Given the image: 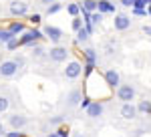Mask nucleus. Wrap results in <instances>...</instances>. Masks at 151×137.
Returning a JSON list of instances; mask_svg holds the SVG:
<instances>
[{
    "instance_id": "nucleus-1",
    "label": "nucleus",
    "mask_w": 151,
    "mask_h": 137,
    "mask_svg": "<svg viewBox=\"0 0 151 137\" xmlns=\"http://www.w3.org/2000/svg\"><path fill=\"white\" fill-rule=\"evenodd\" d=\"M63 75H65V79H69V81L79 79V77L83 75V65H81V61H77V58H70V61H67V67H65V71H63Z\"/></svg>"
},
{
    "instance_id": "nucleus-2",
    "label": "nucleus",
    "mask_w": 151,
    "mask_h": 137,
    "mask_svg": "<svg viewBox=\"0 0 151 137\" xmlns=\"http://www.w3.org/2000/svg\"><path fill=\"white\" fill-rule=\"evenodd\" d=\"M69 55H70V50L67 48V46H50L48 48V53H47V57L52 61V63H67L69 61Z\"/></svg>"
},
{
    "instance_id": "nucleus-3",
    "label": "nucleus",
    "mask_w": 151,
    "mask_h": 137,
    "mask_svg": "<svg viewBox=\"0 0 151 137\" xmlns=\"http://www.w3.org/2000/svg\"><path fill=\"white\" fill-rule=\"evenodd\" d=\"M18 65H16V61L14 58H8V61H2L0 63V77L2 79H10V77H14L16 73H18Z\"/></svg>"
},
{
    "instance_id": "nucleus-4",
    "label": "nucleus",
    "mask_w": 151,
    "mask_h": 137,
    "mask_svg": "<svg viewBox=\"0 0 151 137\" xmlns=\"http://www.w3.org/2000/svg\"><path fill=\"white\" fill-rule=\"evenodd\" d=\"M115 95H117V99H119V101L133 103V99H135V89H133L131 85H123V83H121V85L117 87Z\"/></svg>"
},
{
    "instance_id": "nucleus-5",
    "label": "nucleus",
    "mask_w": 151,
    "mask_h": 137,
    "mask_svg": "<svg viewBox=\"0 0 151 137\" xmlns=\"http://www.w3.org/2000/svg\"><path fill=\"white\" fill-rule=\"evenodd\" d=\"M8 12H10L12 16L22 18V16L28 14V4H26L24 0H10V4H8Z\"/></svg>"
},
{
    "instance_id": "nucleus-6",
    "label": "nucleus",
    "mask_w": 151,
    "mask_h": 137,
    "mask_svg": "<svg viewBox=\"0 0 151 137\" xmlns=\"http://www.w3.org/2000/svg\"><path fill=\"white\" fill-rule=\"evenodd\" d=\"M113 28H115V30H119V32H123V30L131 28V16H129V14H125V12L115 14V18H113Z\"/></svg>"
},
{
    "instance_id": "nucleus-7",
    "label": "nucleus",
    "mask_w": 151,
    "mask_h": 137,
    "mask_svg": "<svg viewBox=\"0 0 151 137\" xmlns=\"http://www.w3.org/2000/svg\"><path fill=\"white\" fill-rule=\"evenodd\" d=\"M119 113H121V117H123L125 121H133V119L139 115V109H137L135 103H123L121 109H119Z\"/></svg>"
},
{
    "instance_id": "nucleus-8",
    "label": "nucleus",
    "mask_w": 151,
    "mask_h": 137,
    "mask_svg": "<svg viewBox=\"0 0 151 137\" xmlns=\"http://www.w3.org/2000/svg\"><path fill=\"white\" fill-rule=\"evenodd\" d=\"M45 32H40L38 28H32V30H26V32L20 36V45H32L36 40H40V38H45L42 36Z\"/></svg>"
},
{
    "instance_id": "nucleus-9",
    "label": "nucleus",
    "mask_w": 151,
    "mask_h": 137,
    "mask_svg": "<svg viewBox=\"0 0 151 137\" xmlns=\"http://www.w3.org/2000/svg\"><path fill=\"white\" fill-rule=\"evenodd\" d=\"M105 81H107V85L111 87V89H117L119 85H121V77H119V73H117L115 68H107L103 73Z\"/></svg>"
},
{
    "instance_id": "nucleus-10",
    "label": "nucleus",
    "mask_w": 151,
    "mask_h": 137,
    "mask_svg": "<svg viewBox=\"0 0 151 137\" xmlns=\"http://www.w3.org/2000/svg\"><path fill=\"white\" fill-rule=\"evenodd\" d=\"M42 32H45L47 38H50V43H55V46H57L58 43H60V38H63V30L57 28V26H50V24L45 26V30H42Z\"/></svg>"
},
{
    "instance_id": "nucleus-11",
    "label": "nucleus",
    "mask_w": 151,
    "mask_h": 137,
    "mask_svg": "<svg viewBox=\"0 0 151 137\" xmlns=\"http://www.w3.org/2000/svg\"><path fill=\"white\" fill-rule=\"evenodd\" d=\"M103 111H105V107H103L101 101H93L89 107H87V115H89L91 119H99V117L103 115Z\"/></svg>"
},
{
    "instance_id": "nucleus-12",
    "label": "nucleus",
    "mask_w": 151,
    "mask_h": 137,
    "mask_svg": "<svg viewBox=\"0 0 151 137\" xmlns=\"http://www.w3.org/2000/svg\"><path fill=\"white\" fill-rule=\"evenodd\" d=\"M8 123H10L12 129H18V131H20V129L26 125V117H24L22 113H14V115L8 117Z\"/></svg>"
},
{
    "instance_id": "nucleus-13",
    "label": "nucleus",
    "mask_w": 151,
    "mask_h": 137,
    "mask_svg": "<svg viewBox=\"0 0 151 137\" xmlns=\"http://www.w3.org/2000/svg\"><path fill=\"white\" fill-rule=\"evenodd\" d=\"M83 95L79 89H73V91H69V95H67V103H69L70 107H79L81 105V101H83Z\"/></svg>"
},
{
    "instance_id": "nucleus-14",
    "label": "nucleus",
    "mask_w": 151,
    "mask_h": 137,
    "mask_svg": "<svg viewBox=\"0 0 151 137\" xmlns=\"http://www.w3.org/2000/svg\"><path fill=\"white\" fill-rule=\"evenodd\" d=\"M97 2H99V12H103V14L115 12V4L111 0H97Z\"/></svg>"
},
{
    "instance_id": "nucleus-15",
    "label": "nucleus",
    "mask_w": 151,
    "mask_h": 137,
    "mask_svg": "<svg viewBox=\"0 0 151 137\" xmlns=\"http://www.w3.org/2000/svg\"><path fill=\"white\" fill-rule=\"evenodd\" d=\"M8 30H10L12 34H16V36H18V34L26 32V26H24V22H10V24H8Z\"/></svg>"
},
{
    "instance_id": "nucleus-16",
    "label": "nucleus",
    "mask_w": 151,
    "mask_h": 137,
    "mask_svg": "<svg viewBox=\"0 0 151 137\" xmlns=\"http://www.w3.org/2000/svg\"><path fill=\"white\" fill-rule=\"evenodd\" d=\"M81 8L87 10V12H97L99 10V2H97V0H83Z\"/></svg>"
},
{
    "instance_id": "nucleus-17",
    "label": "nucleus",
    "mask_w": 151,
    "mask_h": 137,
    "mask_svg": "<svg viewBox=\"0 0 151 137\" xmlns=\"http://www.w3.org/2000/svg\"><path fill=\"white\" fill-rule=\"evenodd\" d=\"M137 109H139V113H143V115H151V101L149 99L139 101L137 103Z\"/></svg>"
},
{
    "instance_id": "nucleus-18",
    "label": "nucleus",
    "mask_w": 151,
    "mask_h": 137,
    "mask_svg": "<svg viewBox=\"0 0 151 137\" xmlns=\"http://www.w3.org/2000/svg\"><path fill=\"white\" fill-rule=\"evenodd\" d=\"M83 55H85V63H95L97 65V53H95V48H85Z\"/></svg>"
},
{
    "instance_id": "nucleus-19",
    "label": "nucleus",
    "mask_w": 151,
    "mask_h": 137,
    "mask_svg": "<svg viewBox=\"0 0 151 137\" xmlns=\"http://www.w3.org/2000/svg\"><path fill=\"white\" fill-rule=\"evenodd\" d=\"M67 12H69V14L73 16V18H75V16H79V14H81V4L69 2V4H67Z\"/></svg>"
},
{
    "instance_id": "nucleus-20",
    "label": "nucleus",
    "mask_w": 151,
    "mask_h": 137,
    "mask_svg": "<svg viewBox=\"0 0 151 137\" xmlns=\"http://www.w3.org/2000/svg\"><path fill=\"white\" fill-rule=\"evenodd\" d=\"M30 48H32V50H30V53H32V57H36V58L45 57V53H48V50H45L40 45H36V43H32V45H30Z\"/></svg>"
},
{
    "instance_id": "nucleus-21",
    "label": "nucleus",
    "mask_w": 151,
    "mask_h": 137,
    "mask_svg": "<svg viewBox=\"0 0 151 137\" xmlns=\"http://www.w3.org/2000/svg\"><path fill=\"white\" fill-rule=\"evenodd\" d=\"M12 36H16V34H12L8 28H0V43H4V45H6Z\"/></svg>"
},
{
    "instance_id": "nucleus-22",
    "label": "nucleus",
    "mask_w": 151,
    "mask_h": 137,
    "mask_svg": "<svg viewBox=\"0 0 151 137\" xmlns=\"http://www.w3.org/2000/svg\"><path fill=\"white\" fill-rule=\"evenodd\" d=\"M89 36H91V32H89V30H87V28L83 26L81 30H77V43H85V40H87Z\"/></svg>"
},
{
    "instance_id": "nucleus-23",
    "label": "nucleus",
    "mask_w": 151,
    "mask_h": 137,
    "mask_svg": "<svg viewBox=\"0 0 151 137\" xmlns=\"http://www.w3.org/2000/svg\"><path fill=\"white\" fill-rule=\"evenodd\" d=\"M4 46H6L8 50H16V48L20 46V38H18V36H12V38H10V40H8Z\"/></svg>"
},
{
    "instance_id": "nucleus-24",
    "label": "nucleus",
    "mask_w": 151,
    "mask_h": 137,
    "mask_svg": "<svg viewBox=\"0 0 151 137\" xmlns=\"http://www.w3.org/2000/svg\"><path fill=\"white\" fill-rule=\"evenodd\" d=\"M95 73V63H83V75L85 77H91Z\"/></svg>"
},
{
    "instance_id": "nucleus-25",
    "label": "nucleus",
    "mask_w": 151,
    "mask_h": 137,
    "mask_svg": "<svg viewBox=\"0 0 151 137\" xmlns=\"http://www.w3.org/2000/svg\"><path fill=\"white\" fill-rule=\"evenodd\" d=\"M63 10V4L60 2H55V4H50V6H47V14L50 16V14H57V12Z\"/></svg>"
},
{
    "instance_id": "nucleus-26",
    "label": "nucleus",
    "mask_w": 151,
    "mask_h": 137,
    "mask_svg": "<svg viewBox=\"0 0 151 137\" xmlns=\"http://www.w3.org/2000/svg\"><path fill=\"white\" fill-rule=\"evenodd\" d=\"M70 26H73V30L77 32V30H81L83 26H85V20L79 18V16H75V18H73V22H70Z\"/></svg>"
},
{
    "instance_id": "nucleus-27",
    "label": "nucleus",
    "mask_w": 151,
    "mask_h": 137,
    "mask_svg": "<svg viewBox=\"0 0 151 137\" xmlns=\"http://www.w3.org/2000/svg\"><path fill=\"white\" fill-rule=\"evenodd\" d=\"M115 50H117V46H115L113 40H109V43L105 45V53H107V55H115Z\"/></svg>"
},
{
    "instance_id": "nucleus-28",
    "label": "nucleus",
    "mask_w": 151,
    "mask_h": 137,
    "mask_svg": "<svg viewBox=\"0 0 151 137\" xmlns=\"http://www.w3.org/2000/svg\"><path fill=\"white\" fill-rule=\"evenodd\" d=\"M101 20H103V12H93L91 14V22L93 24H101Z\"/></svg>"
},
{
    "instance_id": "nucleus-29",
    "label": "nucleus",
    "mask_w": 151,
    "mask_h": 137,
    "mask_svg": "<svg viewBox=\"0 0 151 137\" xmlns=\"http://www.w3.org/2000/svg\"><path fill=\"white\" fill-rule=\"evenodd\" d=\"M91 103H93V99H91V97H89V95H85V97H83V101H81V105H79V107H81V109H85V111H87V107H89V105H91Z\"/></svg>"
},
{
    "instance_id": "nucleus-30",
    "label": "nucleus",
    "mask_w": 151,
    "mask_h": 137,
    "mask_svg": "<svg viewBox=\"0 0 151 137\" xmlns=\"http://www.w3.org/2000/svg\"><path fill=\"white\" fill-rule=\"evenodd\" d=\"M28 22L32 24V26L40 24V14H30V16H28Z\"/></svg>"
},
{
    "instance_id": "nucleus-31",
    "label": "nucleus",
    "mask_w": 151,
    "mask_h": 137,
    "mask_svg": "<svg viewBox=\"0 0 151 137\" xmlns=\"http://www.w3.org/2000/svg\"><path fill=\"white\" fill-rule=\"evenodd\" d=\"M57 135L58 137H70L69 135V127H58V129H57Z\"/></svg>"
},
{
    "instance_id": "nucleus-32",
    "label": "nucleus",
    "mask_w": 151,
    "mask_h": 137,
    "mask_svg": "<svg viewBox=\"0 0 151 137\" xmlns=\"http://www.w3.org/2000/svg\"><path fill=\"white\" fill-rule=\"evenodd\" d=\"M149 4H147V0H135L133 2V8H147Z\"/></svg>"
},
{
    "instance_id": "nucleus-33",
    "label": "nucleus",
    "mask_w": 151,
    "mask_h": 137,
    "mask_svg": "<svg viewBox=\"0 0 151 137\" xmlns=\"http://www.w3.org/2000/svg\"><path fill=\"white\" fill-rule=\"evenodd\" d=\"M8 109V99L6 97H0V113H4Z\"/></svg>"
},
{
    "instance_id": "nucleus-34",
    "label": "nucleus",
    "mask_w": 151,
    "mask_h": 137,
    "mask_svg": "<svg viewBox=\"0 0 151 137\" xmlns=\"http://www.w3.org/2000/svg\"><path fill=\"white\" fill-rule=\"evenodd\" d=\"M6 137H24V133H22V131H18V129H12V131L6 133Z\"/></svg>"
},
{
    "instance_id": "nucleus-35",
    "label": "nucleus",
    "mask_w": 151,
    "mask_h": 137,
    "mask_svg": "<svg viewBox=\"0 0 151 137\" xmlns=\"http://www.w3.org/2000/svg\"><path fill=\"white\" fill-rule=\"evenodd\" d=\"M133 14L135 16H147V10L145 8H133Z\"/></svg>"
},
{
    "instance_id": "nucleus-36",
    "label": "nucleus",
    "mask_w": 151,
    "mask_h": 137,
    "mask_svg": "<svg viewBox=\"0 0 151 137\" xmlns=\"http://www.w3.org/2000/svg\"><path fill=\"white\" fill-rule=\"evenodd\" d=\"M85 28H87V30H89V32H91V34L95 32V24L91 22V20H87V22H85Z\"/></svg>"
},
{
    "instance_id": "nucleus-37",
    "label": "nucleus",
    "mask_w": 151,
    "mask_h": 137,
    "mask_svg": "<svg viewBox=\"0 0 151 137\" xmlns=\"http://www.w3.org/2000/svg\"><path fill=\"white\" fill-rule=\"evenodd\" d=\"M63 123V117H52L50 119V125H60Z\"/></svg>"
},
{
    "instance_id": "nucleus-38",
    "label": "nucleus",
    "mask_w": 151,
    "mask_h": 137,
    "mask_svg": "<svg viewBox=\"0 0 151 137\" xmlns=\"http://www.w3.org/2000/svg\"><path fill=\"white\" fill-rule=\"evenodd\" d=\"M14 61H16V65H18V67H20V68L24 67V58H22V57H16V58H14Z\"/></svg>"
},
{
    "instance_id": "nucleus-39",
    "label": "nucleus",
    "mask_w": 151,
    "mask_h": 137,
    "mask_svg": "<svg viewBox=\"0 0 151 137\" xmlns=\"http://www.w3.org/2000/svg\"><path fill=\"white\" fill-rule=\"evenodd\" d=\"M143 32L147 34V36H151V24H145V26H143Z\"/></svg>"
},
{
    "instance_id": "nucleus-40",
    "label": "nucleus",
    "mask_w": 151,
    "mask_h": 137,
    "mask_svg": "<svg viewBox=\"0 0 151 137\" xmlns=\"http://www.w3.org/2000/svg\"><path fill=\"white\" fill-rule=\"evenodd\" d=\"M135 0H121V6H133Z\"/></svg>"
},
{
    "instance_id": "nucleus-41",
    "label": "nucleus",
    "mask_w": 151,
    "mask_h": 137,
    "mask_svg": "<svg viewBox=\"0 0 151 137\" xmlns=\"http://www.w3.org/2000/svg\"><path fill=\"white\" fill-rule=\"evenodd\" d=\"M40 2H42V4H47V6H50V4H55L57 0H40Z\"/></svg>"
},
{
    "instance_id": "nucleus-42",
    "label": "nucleus",
    "mask_w": 151,
    "mask_h": 137,
    "mask_svg": "<svg viewBox=\"0 0 151 137\" xmlns=\"http://www.w3.org/2000/svg\"><path fill=\"white\" fill-rule=\"evenodd\" d=\"M47 137H58V135H57V131H55V133H48Z\"/></svg>"
},
{
    "instance_id": "nucleus-43",
    "label": "nucleus",
    "mask_w": 151,
    "mask_h": 137,
    "mask_svg": "<svg viewBox=\"0 0 151 137\" xmlns=\"http://www.w3.org/2000/svg\"><path fill=\"white\" fill-rule=\"evenodd\" d=\"M147 14H149V16H151V4H149V6H147Z\"/></svg>"
},
{
    "instance_id": "nucleus-44",
    "label": "nucleus",
    "mask_w": 151,
    "mask_h": 137,
    "mask_svg": "<svg viewBox=\"0 0 151 137\" xmlns=\"http://www.w3.org/2000/svg\"><path fill=\"white\" fill-rule=\"evenodd\" d=\"M73 137H85V135H83V133H75Z\"/></svg>"
},
{
    "instance_id": "nucleus-45",
    "label": "nucleus",
    "mask_w": 151,
    "mask_h": 137,
    "mask_svg": "<svg viewBox=\"0 0 151 137\" xmlns=\"http://www.w3.org/2000/svg\"><path fill=\"white\" fill-rule=\"evenodd\" d=\"M147 4H151V0H147Z\"/></svg>"
},
{
    "instance_id": "nucleus-46",
    "label": "nucleus",
    "mask_w": 151,
    "mask_h": 137,
    "mask_svg": "<svg viewBox=\"0 0 151 137\" xmlns=\"http://www.w3.org/2000/svg\"><path fill=\"white\" fill-rule=\"evenodd\" d=\"M0 123H2V119H0Z\"/></svg>"
}]
</instances>
